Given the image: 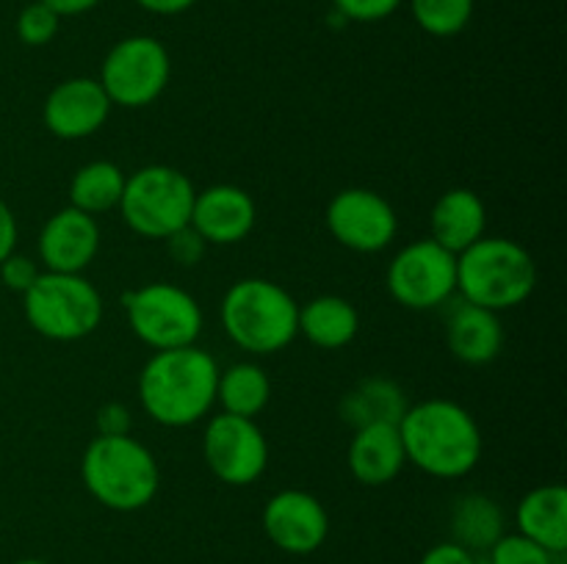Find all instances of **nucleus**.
<instances>
[{
  "mask_svg": "<svg viewBox=\"0 0 567 564\" xmlns=\"http://www.w3.org/2000/svg\"><path fill=\"white\" fill-rule=\"evenodd\" d=\"M219 365L205 348L155 352L138 374V401L161 426L186 429L214 409Z\"/></svg>",
  "mask_w": 567,
  "mask_h": 564,
  "instance_id": "obj_1",
  "label": "nucleus"
},
{
  "mask_svg": "<svg viewBox=\"0 0 567 564\" xmlns=\"http://www.w3.org/2000/svg\"><path fill=\"white\" fill-rule=\"evenodd\" d=\"M408 462L435 479H463L482 459V429L452 398H426L399 420Z\"/></svg>",
  "mask_w": 567,
  "mask_h": 564,
  "instance_id": "obj_2",
  "label": "nucleus"
},
{
  "mask_svg": "<svg viewBox=\"0 0 567 564\" xmlns=\"http://www.w3.org/2000/svg\"><path fill=\"white\" fill-rule=\"evenodd\" d=\"M89 495L114 512H138L158 495L161 470L153 451L131 435H97L81 457Z\"/></svg>",
  "mask_w": 567,
  "mask_h": 564,
  "instance_id": "obj_3",
  "label": "nucleus"
},
{
  "mask_svg": "<svg viewBox=\"0 0 567 564\" xmlns=\"http://www.w3.org/2000/svg\"><path fill=\"white\" fill-rule=\"evenodd\" d=\"M221 330L249 354H277L299 335V304L280 282L247 276L227 288L219 307Z\"/></svg>",
  "mask_w": 567,
  "mask_h": 564,
  "instance_id": "obj_4",
  "label": "nucleus"
},
{
  "mask_svg": "<svg viewBox=\"0 0 567 564\" xmlns=\"http://www.w3.org/2000/svg\"><path fill=\"white\" fill-rule=\"evenodd\" d=\"M535 285V258L513 238L482 236L457 254V293L476 307L513 310L532 296Z\"/></svg>",
  "mask_w": 567,
  "mask_h": 564,
  "instance_id": "obj_5",
  "label": "nucleus"
},
{
  "mask_svg": "<svg viewBox=\"0 0 567 564\" xmlns=\"http://www.w3.org/2000/svg\"><path fill=\"white\" fill-rule=\"evenodd\" d=\"M28 326L48 341H83L103 324V296L83 274L42 271L22 293Z\"/></svg>",
  "mask_w": 567,
  "mask_h": 564,
  "instance_id": "obj_6",
  "label": "nucleus"
},
{
  "mask_svg": "<svg viewBox=\"0 0 567 564\" xmlns=\"http://www.w3.org/2000/svg\"><path fill=\"white\" fill-rule=\"evenodd\" d=\"M197 188L181 169L166 164H150L125 180L120 213L127 230L150 241H166L172 232L192 221Z\"/></svg>",
  "mask_w": 567,
  "mask_h": 564,
  "instance_id": "obj_7",
  "label": "nucleus"
},
{
  "mask_svg": "<svg viewBox=\"0 0 567 564\" xmlns=\"http://www.w3.org/2000/svg\"><path fill=\"white\" fill-rule=\"evenodd\" d=\"M133 335L153 352L194 346L203 335L205 315L197 299L169 282H147L122 296Z\"/></svg>",
  "mask_w": 567,
  "mask_h": 564,
  "instance_id": "obj_8",
  "label": "nucleus"
},
{
  "mask_svg": "<svg viewBox=\"0 0 567 564\" xmlns=\"http://www.w3.org/2000/svg\"><path fill=\"white\" fill-rule=\"evenodd\" d=\"M169 50L153 36H127L105 53L100 66V86L111 105L144 108L153 105L169 86Z\"/></svg>",
  "mask_w": 567,
  "mask_h": 564,
  "instance_id": "obj_9",
  "label": "nucleus"
},
{
  "mask_svg": "<svg viewBox=\"0 0 567 564\" xmlns=\"http://www.w3.org/2000/svg\"><path fill=\"white\" fill-rule=\"evenodd\" d=\"M388 293L408 310H435L457 293V254L432 238L408 243L388 263Z\"/></svg>",
  "mask_w": 567,
  "mask_h": 564,
  "instance_id": "obj_10",
  "label": "nucleus"
},
{
  "mask_svg": "<svg viewBox=\"0 0 567 564\" xmlns=\"http://www.w3.org/2000/svg\"><path fill=\"white\" fill-rule=\"evenodd\" d=\"M203 459L210 473L230 487H249L266 473L269 442L255 418L219 412L203 435Z\"/></svg>",
  "mask_w": 567,
  "mask_h": 564,
  "instance_id": "obj_11",
  "label": "nucleus"
},
{
  "mask_svg": "<svg viewBox=\"0 0 567 564\" xmlns=\"http://www.w3.org/2000/svg\"><path fill=\"white\" fill-rule=\"evenodd\" d=\"M327 230L341 247L360 254L382 252L399 232V216L382 194L371 188H343L327 205Z\"/></svg>",
  "mask_w": 567,
  "mask_h": 564,
  "instance_id": "obj_12",
  "label": "nucleus"
},
{
  "mask_svg": "<svg viewBox=\"0 0 567 564\" xmlns=\"http://www.w3.org/2000/svg\"><path fill=\"white\" fill-rule=\"evenodd\" d=\"M264 531L280 551L305 556L324 545L330 518L324 503L305 490H280L266 501Z\"/></svg>",
  "mask_w": 567,
  "mask_h": 564,
  "instance_id": "obj_13",
  "label": "nucleus"
},
{
  "mask_svg": "<svg viewBox=\"0 0 567 564\" xmlns=\"http://www.w3.org/2000/svg\"><path fill=\"white\" fill-rule=\"evenodd\" d=\"M111 100L97 77H66L50 88L42 119L53 136L64 142L94 136L109 122Z\"/></svg>",
  "mask_w": 567,
  "mask_h": 564,
  "instance_id": "obj_14",
  "label": "nucleus"
},
{
  "mask_svg": "<svg viewBox=\"0 0 567 564\" xmlns=\"http://www.w3.org/2000/svg\"><path fill=\"white\" fill-rule=\"evenodd\" d=\"M97 216L83 213L72 205L55 210L39 232V260L44 263V271L83 274V269L97 258Z\"/></svg>",
  "mask_w": 567,
  "mask_h": 564,
  "instance_id": "obj_15",
  "label": "nucleus"
},
{
  "mask_svg": "<svg viewBox=\"0 0 567 564\" xmlns=\"http://www.w3.org/2000/svg\"><path fill=\"white\" fill-rule=\"evenodd\" d=\"M258 221V208L255 199L244 188L219 182L197 191L192 208V221L188 224L199 232L205 243L214 247H233L241 243Z\"/></svg>",
  "mask_w": 567,
  "mask_h": 564,
  "instance_id": "obj_16",
  "label": "nucleus"
},
{
  "mask_svg": "<svg viewBox=\"0 0 567 564\" xmlns=\"http://www.w3.org/2000/svg\"><path fill=\"white\" fill-rule=\"evenodd\" d=\"M349 473L363 487H385L399 479L408 464L402 435L396 424H374L354 429L347 448Z\"/></svg>",
  "mask_w": 567,
  "mask_h": 564,
  "instance_id": "obj_17",
  "label": "nucleus"
},
{
  "mask_svg": "<svg viewBox=\"0 0 567 564\" xmlns=\"http://www.w3.org/2000/svg\"><path fill=\"white\" fill-rule=\"evenodd\" d=\"M430 227L432 241L452 254H460L485 236L487 208L471 188H449L432 208Z\"/></svg>",
  "mask_w": 567,
  "mask_h": 564,
  "instance_id": "obj_18",
  "label": "nucleus"
},
{
  "mask_svg": "<svg viewBox=\"0 0 567 564\" xmlns=\"http://www.w3.org/2000/svg\"><path fill=\"white\" fill-rule=\"evenodd\" d=\"M449 352L465 365H487L502 354L504 326L498 313L463 302L446 321Z\"/></svg>",
  "mask_w": 567,
  "mask_h": 564,
  "instance_id": "obj_19",
  "label": "nucleus"
},
{
  "mask_svg": "<svg viewBox=\"0 0 567 564\" xmlns=\"http://www.w3.org/2000/svg\"><path fill=\"white\" fill-rule=\"evenodd\" d=\"M408 407V393L399 382L388 379V376H365V379H360L358 385L343 393L341 404H338V415L352 429H363V426L374 424L399 426Z\"/></svg>",
  "mask_w": 567,
  "mask_h": 564,
  "instance_id": "obj_20",
  "label": "nucleus"
},
{
  "mask_svg": "<svg viewBox=\"0 0 567 564\" xmlns=\"http://www.w3.org/2000/svg\"><path fill=\"white\" fill-rule=\"evenodd\" d=\"M518 534L529 536L551 553L567 551V490L563 484H540L520 498L515 509Z\"/></svg>",
  "mask_w": 567,
  "mask_h": 564,
  "instance_id": "obj_21",
  "label": "nucleus"
},
{
  "mask_svg": "<svg viewBox=\"0 0 567 564\" xmlns=\"http://www.w3.org/2000/svg\"><path fill=\"white\" fill-rule=\"evenodd\" d=\"M360 330V315L349 299L324 293L310 302L299 304V335L316 348H336L349 346Z\"/></svg>",
  "mask_w": 567,
  "mask_h": 564,
  "instance_id": "obj_22",
  "label": "nucleus"
},
{
  "mask_svg": "<svg viewBox=\"0 0 567 564\" xmlns=\"http://www.w3.org/2000/svg\"><path fill=\"white\" fill-rule=\"evenodd\" d=\"M452 542L471 553H487L504 536V512L485 492H468L452 509Z\"/></svg>",
  "mask_w": 567,
  "mask_h": 564,
  "instance_id": "obj_23",
  "label": "nucleus"
},
{
  "mask_svg": "<svg viewBox=\"0 0 567 564\" xmlns=\"http://www.w3.org/2000/svg\"><path fill=\"white\" fill-rule=\"evenodd\" d=\"M271 398V382L258 363H233L230 368L219 370L216 379V401L221 412L241 415V418H258Z\"/></svg>",
  "mask_w": 567,
  "mask_h": 564,
  "instance_id": "obj_24",
  "label": "nucleus"
},
{
  "mask_svg": "<svg viewBox=\"0 0 567 564\" xmlns=\"http://www.w3.org/2000/svg\"><path fill=\"white\" fill-rule=\"evenodd\" d=\"M125 171L114 160H92L83 164L70 180V205L89 216L120 208L125 191Z\"/></svg>",
  "mask_w": 567,
  "mask_h": 564,
  "instance_id": "obj_25",
  "label": "nucleus"
},
{
  "mask_svg": "<svg viewBox=\"0 0 567 564\" xmlns=\"http://www.w3.org/2000/svg\"><path fill=\"white\" fill-rule=\"evenodd\" d=\"M413 20L430 36H457L474 17V0H410Z\"/></svg>",
  "mask_w": 567,
  "mask_h": 564,
  "instance_id": "obj_26",
  "label": "nucleus"
},
{
  "mask_svg": "<svg viewBox=\"0 0 567 564\" xmlns=\"http://www.w3.org/2000/svg\"><path fill=\"white\" fill-rule=\"evenodd\" d=\"M563 553H551L524 534H504L487 551V564H557Z\"/></svg>",
  "mask_w": 567,
  "mask_h": 564,
  "instance_id": "obj_27",
  "label": "nucleus"
},
{
  "mask_svg": "<svg viewBox=\"0 0 567 564\" xmlns=\"http://www.w3.org/2000/svg\"><path fill=\"white\" fill-rule=\"evenodd\" d=\"M59 22L61 17L50 6H44L42 0H37V3L25 6L17 17V36H20V42L31 44V48H42V44L55 39Z\"/></svg>",
  "mask_w": 567,
  "mask_h": 564,
  "instance_id": "obj_28",
  "label": "nucleus"
},
{
  "mask_svg": "<svg viewBox=\"0 0 567 564\" xmlns=\"http://www.w3.org/2000/svg\"><path fill=\"white\" fill-rule=\"evenodd\" d=\"M332 3L343 20L380 22L391 17L402 6V0H332Z\"/></svg>",
  "mask_w": 567,
  "mask_h": 564,
  "instance_id": "obj_29",
  "label": "nucleus"
},
{
  "mask_svg": "<svg viewBox=\"0 0 567 564\" xmlns=\"http://www.w3.org/2000/svg\"><path fill=\"white\" fill-rule=\"evenodd\" d=\"M166 249H169V258L175 260L177 265H186V269H192V265H197L199 260L205 258V249H208V243H205L203 238H199V232L188 224L166 238Z\"/></svg>",
  "mask_w": 567,
  "mask_h": 564,
  "instance_id": "obj_30",
  "label": "nucleus"
},
{
  "mask_svg": "<svg viewBox=\"0 0 567 564\" xmlns=\"http://www.w3.org/2000/svg\"><path fill=\"white\" fill-rule=\"evenodd\" d=\"M39 274H42V269H39V265L33 263V258H28V254L11 252L9 258L0 263V280H3V285L9 288V291L25 293L28 288L37 282Z\"/></svg>",
  "mask_w": 567,
  "mask_h": 564,
  "instance_id": "obj_31",
  "label": "nucleus"
},
{
  "mask_svg": "<svg viewBox=\"0 0 567 564\" xmlns=\"http://www.w3.org/2000/svg\"><path fill=\"white\" fill-rule=\"evenodd\" d=\"M131 409L120 401H109L97 409V435H131Z\"/></svg>",
  "mask_w": 567,
  "mask_h": 564,
  "instance_id": "obj_32",
  "label": "nucleus"
},
{
  "mask_svg": "<svg viewBox=\"0 0 567 564\" xmlns=\"http://www.w3.org/2000/svg\"><path fill=\"white\" fill-rule=\"evenodd\" d=\"M419 564H480V558L476 553L460 547L457 542H441V545L430 547Z\"/></svg>",
  "mask_w": 567,
  "mask_h": 564,
  "instance_id": "obj_33",
  "label": "nucleus"
},
{
  "mask_svg": "<svg viewBox=\"0 0 567 564\" xmlns=\"http://www.w3.org/2000/svg\"><path fill=\"white\" fill-rule=\"evenodd\" d=\"M17 219L14 213H11L9 205L0 199V263H3L6 258H9L11 252H14L17 247Z\"/></svg>",
  "mask_w": 567,
  "mask_h": 564,
  "instance_id": "obj_34",
  "label": "nucleus"
},
{
  "mask_svg": "<svg viewBox=\"0 0 567 564\" xmlns=\"http://www.w3.org/2000/svg\"><path fill=\"white\" fill-rule=\"evenodd\" d=\"M144 11L150 14H161V17H172V14H183V11L192 9L197 0H136Z\"/></svg>",
  "mask_w": 567,
  "mask_h": 564,
  "instance_id": "obj_35",
  "label": "nucleus"
},
{
  "mask_svg": "<svg viewBox=\"0 0 567 564\" xmlns=\"http://www.w3.org/2000/svg\"><path fill=\"white\" fill-rule=\"evenodd\" d=\"M42 3L50 6L59 17H75L83 11H92L100 0H42Z\"/></svg>",
  "mask_w": 567,
  "mask_h": 564,
  "instance_id": "obj_36",
  "label": "nucleus"
},
{
  "mask_svg": "<svg viewBox=\"0 0 567 564\" xmlns=\"http://www.w3.org/2000/svg\"><path fill=\"white\" fill-rule=\"evenodd\" d=\"M14 564H50V562H42V558H20V562Z\"/></svg>",
  "mask_w": 567,
  "mask_h": 564,
  "instance_id": "obj_37",
  "label": "nucleus"
}]
</instances>
